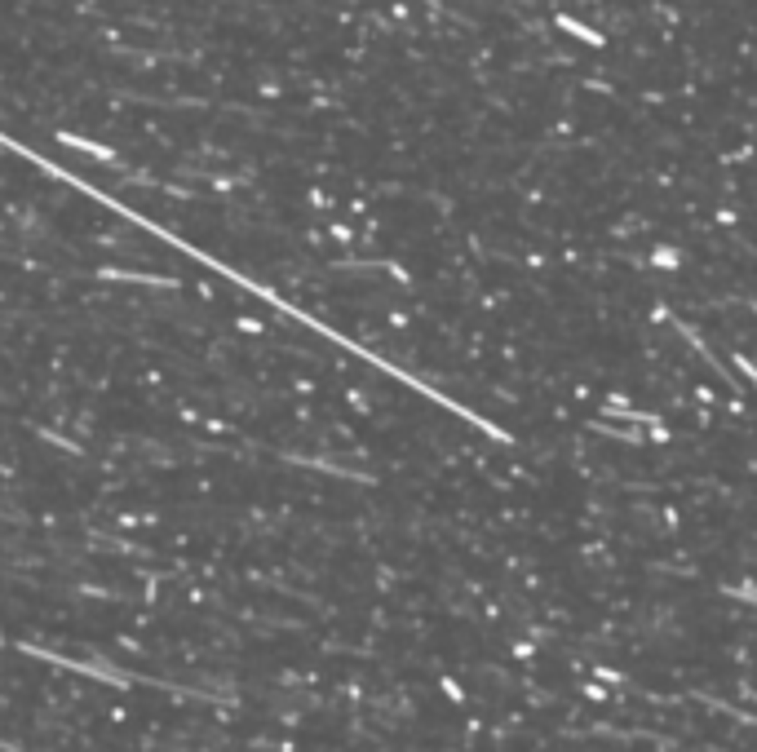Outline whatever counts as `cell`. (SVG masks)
I'll use <instances>...</instances> for the list:
<instances>
[{
	"mask_svg": "<svg viewBox=\"0 0 757 752\" xmlns=\"http://www.w3.org/2000/svg\"><path fill=\"white\" fill-rule=\"evenodd\" d=\"M107 279H120V283H146V288H173V279H160V275H133V270H102Z\"/></svg>",
	"mask_w": 757,
	"mask_h": 752,
	"instance_id": "1",
	"label": "cell"
},
{
	"mask_svg": "<svg viewBox=\"0 0 757 752\" xmlns=\"http://www.w3.org/2000/svg\"><path fill=\"white\" fill-rule=\"evenodd\" d=\"M58 142H62V146H76V150H85V155L111 160V150H107V146H97V142H85V138H76V133H58Z\"/></svg>",
	"mask_w": 757,
	"mask_h": 752,
	"instance_id": "2",
	"label": "cell"
}]
</instances>
